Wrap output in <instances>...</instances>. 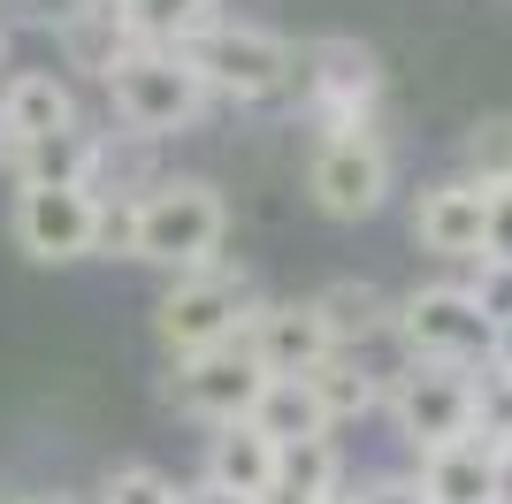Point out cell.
<instances>
[{
    "label": "cell",
    "mask_w": 512,
    "mask_h": 504,
    "mask_svg": "<svg viewBox=\"0 0 512 504\" xmlns=\"http://www.w3.org/2000/svg\"><path fill=\"white\" fill-rule=\"evenodd\" d=\"M222 230H230V214H222L214 184H153L130 199V260H153V268H214Z\"/></svg>",
    "instance_id": "obj_1"
},
{
    "label": "cell",
    "mask_w": 512,
    "mask_h": 504,
    "mask_svg": "<svg viewBox=\"0 0 512 504\" xmlns=\"http://www.w3.org/2000/svg\"><path fill=\"white\" fill-rule=\"evenodd\" d=\"M390 420H398V436L413 443V451H444V443H467L482 436V375L474 367H436V359H413V367H398L383 390Z\"/></svg>",
    "instance_id": "obj_2"
},
{
    "label": "cell",
    "mask_w": 512,
    "mask_h": 504,
    "mask_svg": "<svg viewBox=\"0 0 512 504\" xmlns=\"http://www.w3.org/2000/svg\"><path fill=\"white\" fill-rule=\"evenodd\" d=\"M253 306H260V291H253L245 268H192V275L169 283L153 329H161V344L176 359H192V352H214V344H237L245 321H253Z\"/></svg>",
    "instance_id": "obj_3"
},
{
    "label": "cell",
    "mask_w": 512,
    "mask_h": 504,
    "mask_svg": "<svg viewBox=\"0 0 512 504\" xmlns=\"http://www.w3.org/2000/svg\"><path fill=\"white\" fill-rule=\"evenodd\" d=\"M184 69L199 77V92H222V100H276L283 84H291V46H283L276 31L214 16L207 31L184 46Z\"/></svg>",
    "instance_id": "obj_4"
},
{
    "label": "cell",
    "mask_w": 512,
    "mask_h": 504,
    "mask_svg": "<svg viewBox=\"0 0 512 504\" xmlns=\"http://www.w3.org/2000/svg\"><path fill=\"white\" fill-rule=\"evenodd\" d=\"M107 100H115V115H123V130H138V138H169V130L199 123L207 92H199V77L184 69V54L130 46L123 62H115V77H107Z\"/></svg>",
    "instance_id": "obj_5"
},
{
    "label": "cell",
    "mask_w": 512,
    "mask_h": 504,
    "mask_svg": "<svg viewBox=\"0 0 512 504\" xmlns=\"http://www.w3.org/2000/svg\"><path fill=\"white\" fill-rule=\"evenodd\" d=\"M291 84H299V100L314 107L321 123H329V138H337V130L367 123V107L383 92V62H375V46H360V39H314L306 54H291ZM291 84H283V92H291Z\"/></svg>",
    "instance_id": "obj_6"
},
{
    "label": "cell",
    "mask_w": 512,
    "mask_h": 504,
    "mask_svg": "<svg viewBox=\"0 0 512 504\" xmlns=\"http://www.w3.org/2000/svg\"><path fill=\"white\" fill-rule=\"evenodd\" d=\"M390 329H398V344H406L413 359H436V367H474L482 375V359H490V321L474 314L467 283H428V291H413L398 314H390Z\"/></svg>",
    "instance_id": "obj_7"
},
{
    "label": "cell",
    "mask_w": 512,
    "mask_h": 504,
    "mask_svg": "<svg viewBox=\"0 0 512 504\" xmlns=\"http://www.w3.org/2000/svg\"><path fill=\"white\" fill-rule=\"evenodd\" d=\"M306 191H314L321 214H337V222H360V214L383 207L390 191V146L375 130H337V138H321L314 146V168H306Z\"/></svg>",
    "instance_id": "obj_8"
},
{
    "label": "cell",
    "mask_w": 512,
    "mask_h": 504,
    "mask_svg": "<svg viewBox=\"0 0 512 504\" xmlns=\"http://www.w3.org/2000/svg\"><path fill=\"white\" fill-rule=\"evenodd\" d=\"M260 390H268V375H260V359L245 352V336H237V344H214V352L176 359V375H169V398L184 405V413L214 420V428L245 420L260 405Z\"/></svg>",
    "instance_id": "obj_9"
},
{
    "label": "cell",
    "mask_w": 512,
    "mask_h": 504,
    "mask_svg": "<svg viewBox=\"0 0 512 504\" xmlns=\"http://www.w3.org/2000/svg\"><path fill=\"white\" fill-rule=\"evenodd\" d=\"M245 352L260 359L268 382H306L321 359H337V344H329V329H321V314L306 298H276V306L260 298L253 321H245Z\"/></svg>",
    "instance_id": "obj_10"
},
{
    "label": "cell",
    "mask_w": 512,
    "mask_h": 504,
    "mask_svg": "<svg viewBox=\"0 0 512 504\" xmlns=\"http://www.w3.org/2000/svg\"><path fill=\"white\" fill-rule=\"evenodd\" d=\"M8 230L31 260H85L92 230H100V191H16V214Z\"/></svg>",
    "instance_id": "obj_11"
},
{
    "label": "cell",
    "mask_w": 512,
    "mask_h": 504,
    "mask_svg": "<svg viewBox=\"0 0 512 504\" xmlns=\"http://www.w3.org/2000/svg\"><path fill=\"white\" fill-rule=\"evenodd\" d=\"M77 92H69L54 69H16L0 84V153L31 146V138H54V130H77Z\"/></svg>",
    "instance_id": "obj_12"
},
{
    "label": "cell",
    "mask_w": 512,
    "mask_h": 504,
    "mask_svg": "<svg viewBox=\"0 0 512 504\" xmlns=\"http://www.w3.org/2000/svg\"><path fill=\"white\" fill-rule=\"evenodd\" d=\"M100 130H54V138H31V146H8L0 161L16 168V191H92L100 176Z\"/></svg>",
    "instance_id": "obj_13"
},
{
    "label": "cell",
    "mask_w": 512,
    "mask_h": 504,
    "mask_svg": "<svg viewBox=\"0 0 512 504\" xmlns=\"http://www.w3.org/2000/svg\"><path fill=\"white\" fill-rule=\"evenodd\" d=\"M482 230H490V199L474 184H459V176L421 191V207H413V237L436 260H482Z\"/></svg>",
    "instance_id": "obj_14"
},
{
    "label": "cell",
    "mask_w": 512,
    "mask_h": 504,
    "mask_svg": "<svg viewBox=\"0 0 512 504\" xmlns=\"http://www.w3.org/2000/svg\"><path fill=\"white\" fill-rule=\"evenodd\" d=\"M497 459H505V443L497 436H467V443H444V451H428L421 459V497L428 504H490L497 489Z\"/></svg>",
    "instance_id": "obj_15"
},
{
    "label": "cell",
    "mask_w": 512,
    "mask_h": 504,
    "mask_svg": "<svg viewBox=\"0 0 512 504\" xmlns=\"http://www.w3.org/2000/svg\"><path fill=\"white\" fill-rule=\"evenodd\" d=\"M268 474H276V443L260 436L253 420H230V428H214L207 443V482L230 489V497H268Z\"/></svg>",
    "instance_id": "obj_16"
},
{
    "label": "cell",
    "mask_w": 512,
    "mask_h": 504,
    "mask_svg": "<svg viewBox=\"0 0 512 504\" xmlns=\"http://www.w3.org/2000/svg\"><path fill=\"white\" fill-rule=\"evenodd\" d=\"M54 31H62V54L69 69H92V77H115V62L130 54V31L123 16H115V0H85V8H62L54 16Z\"/></svg>",
    "instance_id": "obj_17"
},
{
    "label": "cell",
    "mask_w": 512,
    "mask_h": 504,
    "mask_svg": "<svg viewBox=\"0 0 512 504\" xmlns=\"http://www.w3.org/2000/svg\"><path fill=\"white\" fill-rule=\"evenodd\" d=\"M337 489H344V459H337V443H329V436H321V443H283L260 504H329Z\"/></svg>",
    "instance_id": "obj_18"
},
{
    "label": "cell",
    "mask_w": 512,
    "mask_h": 504,
    "mask_svg": "<svg viewBox=\"0 0 512 504\" xmlns=\"http://www.w3.org/2000/svg\"><path fill=\"white\" fill-rule=\"evenodd\" d=\"M130 46H153V54H184L214 23V0H115Z\"/></svg>",
    "instance_id": "obj_19"
},
{
    "label": "cell",
    "mask_w": 512,
    "mask_h": 504,
    "mask_svg": "<svg viewBox=\"0 0 512 504\" xmlns=\"http://www.w3.org/2000/svg\"><path fill=\"white\" fill-rule=\"evenodd\" d=\"M321 314V329H329V344H367V336H383L390 329V298L375 291V283H360V275H344V283H329V291L306 298Z\"/></svg>",
    "instance_id": "obj_20"
},
{
    "label": "cell",
    "mask_w": 512,
    "mask_h": 504,
    "mask_svg": "<svg viewBox=\"0 0 512 504\" xmlns=\"http://www.w3.org/2000/svg\"><path fill=\"white\" fill-rule=\"evenodd\" d=\"M245 420H253L276 451H283V443H321V436H329V420H321V405H314V390H306V382H268V390H260V405H253Z\"/></svg>",
    "instance_id": "obj_21"
},
{
    "label": "cell",
    "mask_w": 512,
    "mask_h": 504,
    "mask_svg": "<svg viewBox=\"0 0 512 504\" xmlns=\"http://www.w3.org/2000/svg\"><path fill=\"white\" fill-rule=\"evenodd\" d=\"M306 390H314V405H321V420L337 428V420H360V413H375L383 405V382L367 375L360 359H321L314 375H306Z\"/></svg>",
    "instance_id": "obj_22"
},
{
    "label": "cell",
    "mask_w": 512,
    "mask_h": 504,
    "mask_svg": "<svg viewBox=\"0 0 512 504\" xmlns=\"http://www.w3.org/2000/svg\"><path fill=\"white\" fill-rule=\"evenodd\" d=\"M459 161H467V176H459V184H474V191H512V115H482V123L467 130Z\"/></svg>",
    "instance_id": "obj_23"
},
{
    "label": "cell",
    "mask_w": 512,
    "mask_h": 504,
    "mask_svg": "<svg viewBox=\"0 0 512 504\" xmlns=\"http://www.w3.org/2000/svg\"><path fill=\"white\" fill-rule=\"evenodd\" d=\"M467 298H474V314L490 321V329H505L512 321V260H474Z\"/></svg>",
    "instance_id": "obj_24"
},
{
    "label": "cell",
    "mask_w": 512,
    "mask_h": 504,
    "mask_svg": "<svg viewBox=\"0 0 512 504\" xmlns=\"http://www.w3.org/2000/svg\"><path fill=\"white\" fill-rule=\"evenodd\" d=\"M100 504H176V482L161 466H115L100 489Z\"/></svg>",
    "instance_id": "obj_25"
},
{
    "label": "cell",
    "mask_w": 512,
    "mask_h": 504,
    "mask_svg": "<svg viewBox=\"0 0 512 504\" xmlns=\"http://www.w3.org/2000/svg\"><path fill=\"white\" fill-rule=\"evenodd\" d=\"M490 199V230H482V260H512V191H482Z\"/></svg>",
    "instance_id": "obj_26"
},
{
    "label": "cell",
    "mask_w": 512,
    "mask_h": 504,
    "mask_svg": "<svg viewBox=\"0 0 512 504\" xmlns=\"http://www.w3.org/2000/svg\"><path fill=\"white\" fill-rule=\"evenodd\" d=\"M92 252H123V260H130V199H115V207L100 199V230H92Z\"/></svg>",
    "instance_id": "obj_27"
},
{
    "label": "cell",
    "mask_w": 512,
    "mask_h": 504,
    "mask_svg": "<svg viewBox=\"0 0 512 504\" xmlns=\"http://www.w3.org/2000/svg\"><path fill=\"white\" fill-rule=\"evenodd\" d=\"M352 504H428V497H421V482H413V474H375Z\"/></svg>",
    "instance_id": "obj_28"
},
{
    "label": "cell",
    "mask_w": 512,
    "mask_h": 504,
    "mask_svg": "<svg viewBox=\"0 0 512 504\" xmlns=\"http://www.w3.org/2000/svg\"><path fill=\"white\" fill-rule=\"evenodd\" d=\"M482 367H490L497 382L512 375V321H505V329H490V359H482Z\"/></svg>",
    "instance_id": "obj_29"
},
{
    "label": "cell",
    "mask_w": 512,
    "mask_h": 504,
    "mask_svg": "<svg viewBox=\"0 0 512 504\" xmlns=\"http://www.w3.org/2000/svg\"><path fill=\"white\" fill-rule=\"evenodd\" d=\"M176 504H253V497H230V489L199 482V489H176Z\"/></svg>",
    "instance_id": "obj_30"
},
{
    "label": "cell",
    "mask_w": 512,
    "mask_h": 504,
    "mask_svg": "<svg viewBox=\"0 0 512 504\" xmlns=\"http://www.w3.org/2000/svg\"><path fill=\"white\" fill-rule=\"evenodd\" d=\"M490 504H512V451L497 459V489H490Z\"/></svg>",
    "instance_id": "obj_31"
},
{
    "label": "cell",
    "mask_w": 512,
    "mask_h": 504,
    "mask_svg": "<svg viewBox=\"0 0 512 504\" xmlns=\"http://www.w3.org/2000/svg\"><path fill=\"white\" fill-rule=\"evenodd\" d=\"M31 504H77V497H62V489H54V497H31Z\"/></svg>",
    "instance_id": "obj_32"
},
{
    "label": "cell",
    "mask_w": 512,
    "mask_h": 504,
    "mask_svg": "<svg viewBox=\"0 0 512 504\" xmlns=\"http://www.w3.org/2000/svg\"><path fill=\"white\" fill-rule=\"evenodd\" d=\"M0 504H31V497H16V489H0Z\"/></svg>",
    "instance_id": "obj_33"
},
{
    "label": "cell",
    "mask_w": 512,
    "mask_h": 504,
    "mask_svg": "<svg viewBox=\"0 0 512 504\" xmlns=\"http://www.w3.org/2000/svg\"><path fill=\"white\" fill-rule=\"evenodd\" d=\"M497 443H505V451H512V428H505V436H497Z\"/></svg>",
    "instance_id": "obj_34"
},
{
    "label": "cell",
    "mask_w": 512,
    "mask_h": 504,
    "mask_svg": "<svg viewBox=\"0 0 512 504\" xmlns=\"http://www.w3.org/2000/svg\"><path fill=\"white\" fill-rule=\"evenodd\" d=\"M329 504H352V497H344V489H337V497H329Z\"/></svg>",
    "instance_id": "obj_35"
},
{
    "label": "cell",
    "mask_w": 512,
    "mask_h": 504,
    "mask_svg": "<svg viewBox=\"0 0 512 504\" xmlns=\"http://www.w3.org/2000/svg\"><path fill=\"white\" fill-rule=\"evenodd\" d=\"M0 54H8V31H0Z\"/></svg>",
    "instance_id": "obj_36"
}]
</instances>
